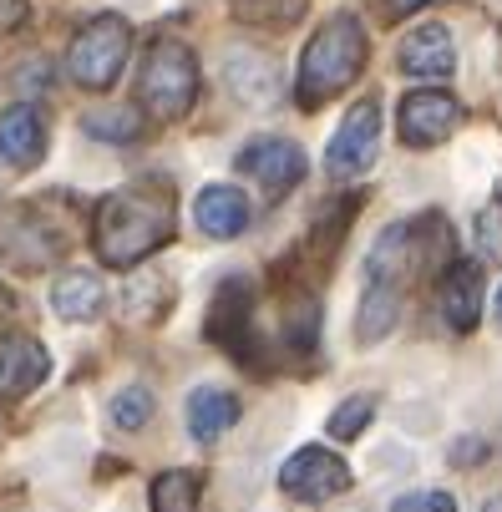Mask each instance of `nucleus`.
Masks as SVG:
<instances>
[{"instance_id":"1","label":"nucleus","mask_w":502,"mask_h":512,"mask_svg":"<svg viewBox=\"0 0 502 512\" xmlns=\"http://www.w3.org/2000/svg\"><path fill=\"white\" fill-rule=\"evenodd\" d=\"M178 229L173 193L158 178H137L117 193H107L92 213V249L107 269H132L148 254H158Z\"/></svg>"},{"instance_id":"2","label":"nucleus","mask_w":502,"mask_h":512,"mask_svg":"<svg viewBox=\"0 0 502 512\" xmlns=\"http://www.w3.org/2000/svg\"><path fill=\"white\" fill-rule=\"evenodd\" d=\"M447 254H452V229L442 213L401 218V224L381 229V239L366 254V289H386V295L406 300L411 284L437 274Z\"/></svg>"},{"instance_id":"3","label":"nucleus","mask_w":502,"mask_h":512,"mask_svg":"<svg viewBox=\"0 0 502 512\" xmlns=\"http://www.w3.org/2000/svg\"><path fill=\"white\" fill-rule=\"evenodd\" d=\"M371 56V41H366V26L355 21L350 11H335L325 16V26L305 41V56H300V77H295V97L305 112L325 107L330 97H340L361 66Z\"/></svg>"},{"instance_id":"4","label":"nucleus","mask_w":502,"mask_h":512,"mask_svg":"<svg viewBox=\"0 0 502 512\" xmlns=\"http://www.w3.org/2000/svg\"><path fill=\"white\" fill-rule=\"evenodd\" d=\"M137 102L153 122H183L198 102V61L183 41L163 36L148 46L137 71Z\"/></svg>"},{"instance_id":"5","label":"nucleus","mask_w":502,"mask_h":512,"mask_svg":"<svg viewBox=\"0 0 502 512\" xmlns=\"http://www.w3.org/2000/svg\"><path fill=\"white\" fill-rule=\"evenodd\" d=\"M66 249H71V229L56 224V213L41 198L0 208V259L11 269H21V274L51 269Z\"/></svg>"},{"instance_id":"6","label":"nucleus","mask_w":502,"mask_h":512,"mask_svg":"<svg viewBox=\"0 0 502 512\" xmlns=\"http://www.w3.org/2000/svg\"><path fill=\"white\" fill-rule=\"evenodd\" d=\"M127 51H132V26L112 11L92 16L77 36H71V51H66V77L77 82L82 92H107L122 66H127Z\"/></svg>"},{"instance_id":"7","label":"nucleus","mask_w":502,"mask_h":512,"mask_svg":"<svg viewBox=\"0 0 502 512\" xmlns=\"http://www.w3.org/2000/svg\"><path fill=\"white\" fill-rule=\"evenodd\" d=\"M376 148H381V107L366 97V102H355V107L345 112V122L335 127L330 148H325V173H330L335 183L361 178V173L376 163Z\"/></svg>"},{"instance_id":"8","label":"nucleus","mask_w":502,"mask_h":512,"mask_svg":"<svg viewBox=\"0 0 502 512\" xmlns=\"http://www.w3.org/2000/svg\"><path fill=\"white\" fill-rule=\"evenodd\" d=\"M249 310H254V289H249V279L229 274V279L219 284V295H213V305H208V325H203V335H208L213 345H224L234 360L259 365V345H254Z\"/></svg>"},{"instance_id":"9","label":"nucleus","mask_w":502,"mask_h":512,"mask_svg":"<svg viewBox=\"0 0 502 512\" xmlns=\"http://www.w3.org/2000/svg\"><path fill=\"white\" fill-rule=\"evenodd\" d=\"M462 122V102L452 92H437V87H421V92H406L401 107H396V132L406 148H437L447 142Z\"/></svg>"},{"instance_id":"10","label":"nucleus","mask_w":502,"mask_h":512,"mask_svg":"<svg viewBox=\"0 0 502 512\" xmlns=\"http://www.w3.org/2000/svg\"><path fill=\"white\" fill-rule=\"evenodd\" d=\"M279 487L295 502H330L340 492H350V467L325 452V447H300L290 462L279 467Z\"/></svg>"},{"instance_id":"11","label":"nucleus","mask_w":502,"mask_h":512,"mask_svg":"<svg viewBox=\"0 0 502 512\" xmlns=\"http://www.w3.org/2000/svg\"><path fill=\"white\" fill-rule=\"evenodd\" d=\"M239 168L269 193V198H284L290 188L305 183V148L300 142H284V137H254L249 148H239Z\"/></svg>"},{"instance_id":"12","label":"nucleus","mask_w":502,"mask_h":512,"mask_svg":"<svg viewBox=\"0 0 502 512\" xmlns=\"http://www.w3.org/2000/svg\"><path fill=\"white\" fill-rule=\"evenodd\" d=\"M437 310H442V320L457 335L477 330V320H482V264L477 259H452L442 269V279H437Z\"/></svg>"},{"instance_id":"13","label":"nucleus","mask_w":502,"mask_h":512,"mask_svg":"<svg viewBox=\"0 0 502 512\" xmlns=\"http://www.w3.org/2000/svg\"><path fill=\"white\" fill-rule=\"evenodd\" d=\"M401 71L416 82H447L452 71H457V46H452V31L437 26V21H426L416 31H406L401 41Z\"/></svg>"},{"instance_id":"14","label":"nucleus","mask_w":502,"mask_h":512,"mask_svg":"<svg viewBox=\"0 0 502 512\" xmlns=\"http://www.w3.org/2000/svg\"><path fill=\"white\" fill-rule=\"evenodd\" d=\"M51 376V355L31 335H0V401H21Z\"/></svg>"},{"instance_id":"15","label":"nucleus","mask_w":502,"mask_h":512,"mask_svg":"<svg viewBox=\"0 0 502 512\" xmlns=\"http://www.w3.org/2000/svg\"><path fill=\"white\" fill-rule=\"evenodd\" d=\"M46 153V117L31 102H16L0 112V158L11 168H36Z\"/></svg>"},{"instance_id":"16","label":"nucleus","mask_w":502,"mask_h":512,"mask_svg":"<svg viewBox=\"0 0 502 512\" xmlns=\"http://www.w3.org/2000/svg\"><path fill=\"white\" fill-rule=\"evenodd\" d=\"M193 218H198V229H203L208 239H234V234L249 229L254 208H249V198H244L239 188L213 183V188H203V193L193 198Z\"/></svg>"},{"instance_id":"17","label":"nucleus","mask_w":502,"mask_h":512,"mask_svg":"<svg viewBox=\"0 0 502 512\" xmlns=\"http://www.w3.org/2000/svg\"><path fill=\"white\" fill-rule=\"evenodd\" d=\"M183 421H188V436L193 442H219V436L239 421V396L224 391V386H198L188 391V406H183Z\"/></svg>"},{"instance_id":"18","label":"nucleus","mask_w":502,"mask_h":512,"mask_svg":"<svg viewBox=\"0 0 502 512\" xmlns=\"http://www.w3.org/2000/svg\"><path fill=\"white\" fill-rule=\"evenodd\" d=\"M102 305H107V289H102V279H97V274H87V269L61 274V279L51 284V310H56L61 320H71V325L97 320V315H102Z\"/></svg>"},{"instance_id":"19","label":"nucleus","mask_w":502,"mask_h":512,"mask_svg":"<svg viewBox=\"0 0 502 512\" xmlns=\"http://www.w3.org/2000/svg\"><path fill=\"white\" fill-rule=\"evenodd\" d=\"M229 82H234V92L249 102V107H269L274 97H279V77H274V66L259 56V51H234L229 56Z\"/></svg>"},{"instance_id":"20","label":"nucleus","mask_w":502,"mask_h":512,"mask_svg":"<svg viewBox=\"0 0 502 512\" xmlns=\"http://www.w3.org/2000/svg\"><path fill=\"white\" fill-rule=\"evenodd\" d=\"M284 330V345H290L295 355H310L315 350V340H320V305H315V295L310 289H295L290 300H284V320H279Z\"/></svg>"},{"instance_id":"21","label":"nucleus","mask_w":502,"mask_h":512,"mask_svg":"<svg viewBox=\"0 0 502 512\" xmlns=\"http://www.w3.org/2000/svg\"><path fill=\"white\" fill-rule=\"evenodd\" d=\"M203 477L198 472H163L153 477V512H198Z\"/></svg>"},{"instance_id":"22","label":"nucleus","mask_w":502,"mask_h":512,"mask_svg":"<svg viewBox=\"0 0 502 512\" xmlns=\"http://www.w3.org/2000/svg\"><path fill=\"white\" fill-rule=\"evenodd\" d=\"M371 421H376V396H350V401L335 406V416H330L325 431L335 436V442H355V436H361Z\"/></svg>"},{"instance_id":"23","label":"nucleus","mask_w":502,"mask_h":512,"mask_svg":"<svg viewBox=\"0 0 502 512\" xmlns=\"http://www.w3.org/2000/svg\"><path fill=\"white\" fill-rule=\"evenodd\" d=\"M82 127L92 137H102V142H137L142 137V117L132 107H122V112H87Z\"/></svg>"},{"instance_id":"24","label":"nucleus","mask_w":502,"mask_h":512,"mask_svg":"<svg viewBox=\"0 0 502 512\" xmlns=\"http://www.w3.org/2000/svg\"><path fill=\"white\" fill-rule=\"evenodd\" d=\"M112 421H117L122 431H142V426L153 421V391H148V386L117 391V396H112Z\"/></svg>"},{"instance_id":"25","label":"nucleus","mask_w":502,"mask_h":512,"mask_svg":"<svg viewBox=\"0 0 502 512\" xmlns=\"http://www.w3.org/2000/svg\"><path fill=\"white\" fill-rule=\"evenodd\" d=\"M234 11L254 26H290L305 16V0H239Z\"/></svg>"},{"instance_id":"26","label":"nucleus","mask_w":502,"mask_h":512,"mask_svg":"<svg viewBox=\"0 0 502 512\" xmlns=\"http://www.w3.org/2000/svg\"><path fill=\"white\" fill-rule=\"evenodd\" d=\"M391 512H457V502L447 492H406L391 502Z\"/></svg>"},{"instance_id":"27","label":"nucleus","mask_w":502,"mask_h":512,"mask_svg":"<svg viewBox=\"0 0 502 512\" xmlns=\"http://www.w3.org/2000/svg\"><path fill=\"white\" fill-rule=\"evenodd\" d=\"M482 457H492V442H482V436H457L452 452H447L452 467H477Z\"/></svg>"},{"instance_id":"28","label":"nucleus","mask_w":502,"mask_h":512,"mask_svg":"<svg viewBox=\"0 0 502 512\" xmlns=\"http://www.w3.org/2000/svg\"><path fill=\"white\" fill-rule=\"evenodd\" d=\"M26 16H31L26 0H0V31H16V26H26Z\"/></svg>"},{"instance_id":"29","label":"nucleus","mask_w":502,"mask_h":512,"mask_svg":"<svg viewBox=\"0 0 502 512\" xmlns=\"http://www.w3.org/2000/svg\"><path fill=\"white\" fill-rule=\"evenodd\" d=\"M391 16H406V11H421V6H432V0H386Z\"/></svg>"},{"instance_id":"30","label":"nucleus","mask_w":502,"mask_h":512,"mask_svg":"<svg viewBox=\"0 0 502 512\" xmlns=\"http://www.w3.org/2000/svg\"><path fill=\"white\" fill-rule=\"evenodd\" d=\"M11 310H16V300H11V289H6V284H0V320H6Z\"/></svg>"},{"instance_id":"31","label":"nucleus","mask_w":502,"mask_h":512,"mask_svg":"<svg viewBox=\"0 0 502 512\" xmlns=\"http://www.w3.org/2000/svg\"><path fill=\"white\" fill-rule=\"evenodd\" d=\"M482 512H502V497H492V502H487V507H482Z\"/></svg>"},{"instance_id":"32","label":"nucleus","mask_w":502,"mask_h":512,"mask_svg":"<svg viewBox=\"0 0 502 512\" xmlns=\"http://www.w3.org/2000/svg\"><path fill=\"white\" fill-rule=\"evenodd\" d=\"M497 325H502V289H497Z\"/></svg>"}]
</instances>
